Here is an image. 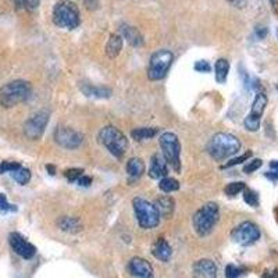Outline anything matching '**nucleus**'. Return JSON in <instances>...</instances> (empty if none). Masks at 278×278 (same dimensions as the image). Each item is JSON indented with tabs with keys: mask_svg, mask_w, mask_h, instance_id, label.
<instances>
[{
	"mask_svg": "<svg viewBox=\"0 0 278 278\" xmlns=\"http://www.w3.org/2000/svg\"><path fill=\"white\" fill-rule=\"evenodd\" d=\"M0 212H17V207L14 204H10L7 202V198H6L5 194H0Z\"/></svg>",
	"mask_w": 278,
	"mask_h": 278,
	"instance_id": "36",
	"label": "nucleus"
},
{
	"mask_svg": "<svg viewBox=\"0 0 278 278\" xmlns=\"http://www.w3.org/2000/svg\"><path fill=\"white\" fill-rule=\"evenodd\" d=\"M263 278H278V268L274 270H266L263 273Z\"/></svg>",
	"mask_w": 278,
	"mask_h": 278,
	"instance_id": "40",
	"label": "nucleus"
},
{
	"mask_svg": "<svg viewBox=\"0 0 278 278\" xmlns=\"http://www.w3.org/2000/svg\"><path fill=\"white\" fill-rule=\"evenodd\" d=\"M262 164H263V161H262L260 159L250 160L248 164H245V166H243V173H246V174L254 173L256 170H259L260 167H262Z\"/></svg>",
	"mask_w": 278,
	"mask_h": 278,
	"instance_id": "35",
	"label": "nucleus"
},
{
	"mask_svg": "<svg viewBox=\"0 0 278 278\" xmlns=\"http://www.w3.org/2000/svg\"><path fill=\"white\" fill-rule=\"evenodd\" d=\"M241 150V142L237 136L225 132H219L212 136L207 144L208 154L217 161H223Z\"/></svg>",
	"mask_w": 278,
	"mask_h": 278,
	"instance_id": "1",
	"label": "nucleus"
},
{
	"mask_svg": "<svg viewBox=\"0 0 278 278\" xmlns=\"http://www.w3.org/2000/svg\"><path fill=\"white\" fill-rule=\"evenodd\" d=\"M154 206H156V208H157L160 217H164V219H171L174 214V210H175V200H174L171 196L163 195V196H160V198L156 199Z\"/></svg>",
	"mask_w": 278,
	"mask_h": 278,
	"instance_id": "18",
	"label": "nucleus"
},
{
	"mask_svg": "<svg viewBox=\"0 0 278 278\" xmlns=\"http://www.w3.org/2000/svg\"><path fill=\"white\" fill-rule=\"evenodd\" d=\"M21 167L20 163L17 161H2L0 163V173H13L15 170H18Z\"/></svg>",
	"mask_w": 278,
	"mask_h": 278,
	"instance_id": "33",
	"label": "nucleus"
},
{
	"mask_svg": "<svg viewBox=\"0 0 278 278\" xmlns=\"http://www.w3.org/2000/svg\"><path fill=\"white\" fill-rule=\"evenodd\" d=\"M132 206H134L136 221L141 225V228L152 229L159 225L161 217H160L156 206L153 203H150L149 200L138 196V198H134V200H132Z\"/></svg>",
	"mask_w": 278,
	"mask_h": 278,
	"instance_id": "6",
	"label": "nucleus"
},
{
	"mask_svg": "<svg viewBox=\"0 0 278 278\" xmlns=\"http://www.w3.org/2000/svg\"><path fill=\"white\" fill-rule=\"evenodd\" d=\"M10 175L13 177V179H14L15 182H18L20 185H27L31 179V171L28 169L22 167V166H21L18 170H15V171L10 173Z\"/></svg>",
	"mask_w": 278,
	"mask_h": 278,
	"instance_id": "27",
	"label": "nucleus"
},
{
	"mask_svg": "<svg viewBox=\"0 0 278 278\" xmlns=\"http://www.w3.org/2000/svg\"><path fill=\"white\" fill-rule=\"evenodd\" d=\"M145 171V164L144 160L139 159V157H132V159L128 160V163H127V173L131 177H134V178H139Z\"/></svg>",
	"mask_w": 278,
	"mask_h": 278,
	"instance_id": "24",
	"label": "nucleus"
},
{
	"mask_svg": "<svg viewBox=\"0 0 278 278\" xmlns=\"http://www.w3.org/2000/svg\"><path fill=\"white\" fill-rule=\"evenodd\" d=\"M57 227L68 234H77L82 229V223L73 216H61L57 219Z\"/></svg>",
	"mask_w": 278,
	"mask_h": 278,
	"instance_id": "20",
	"label": "nucleus"
},
{
	"mask_svg": "<svg viewBox=\"0 0 278 278\" xmlns=\"http://www.w3.org/2000/svg\"><path fill=\"white\" fill-rule=\"evenodd\" d=\"M220 219V208L217 203L214 202H207L204 203L198 212L194 214L192 224H194L195 233L199 237H206L213 231L216 224L219 223Z\"/></svg>",
	"mask_w": 278,
	"mask_h": 278,
	"instance_id": "2",
	"label": "nucleus"
},
{
	"mask_svg": "<svg viewBox=\"0 0 278 278\" xmlns=\"http://www.w3.org/2000/svg\"><path fill=\"white\" fill-rule=\"evenodd\" d=\"M229 3L235 7H243V6L246 5V2L245 0H228Z\"/></svg>",
	"mask_w": 278,
	"mask_h": 278,
	"instance_id": "42",
	"label": "nucleus"
},
{
	"mask_svg": "<svg viewBox=\"0 0 278 278\" xmlns=\"http://www.w3.org/2000/svg\"><path fill=\"white\" fill-rule=\"evenodd\" d=\"M243 273H245V268L238 267L235 264H228L225 267V277L227 278H239Z\"/></svg>",
	"mask_w": 278,
	"mask_h": 278,
	"instance_id": "32",
	"label": "nucleus"
},
{
	"mask_svg": "<svg viewBox=\"0 0 278 278\" xmlns=\"http://www.w3.org/2000/svg\"><path fill=\"white\" fill-rule=\"evenodd\" d=\"M271 2V6H273V9H277L278 7V0H270Z\"/></svg>",
	"mask_w": 278,
	"mask_h": 278,
	"instance_id": "44",
	"label": "nucleus"
},
{
	"mask_svg": "<svg viewBox=\"0 0 278 278\" xmlns=\"http://www.w3.org/2000/svg\"><path fill=\"white\" fill-rule=\"evenodd\" d=\"M77 184L80 187H89L92 184V177L89 175H81L80 178L77 179Z\"/></svg>",
	"mask_w": 278,
	"mask_h": 278,
	"instance_id": "39",
	"label": "nucleus"
},
{
	"mask_svg": "<svg viewBox=\"0 0 278 278\" xmlns=\"http://www.w3.org/2000/svg\"><path fill=\"white\" fill-rule=\"evenodd\" d=\"M159 132V128H152V127H142V128H135L131 131V136L135 141H146V139L153 138L154 135Z\"/></svg>",
	"mask_w": 278,
	"mask_h": 278,
	"instance_id": "25",
	"label": "nucleus"
},
{
	"mask_svg": "<svg viewBox=\"0 0 278 278\" xmlns=\"http://www.w3.org/2000/svg\"><path fill=\"white\" fill-rule=\"evenodd\" d=\"M50 113L48 110H40L38 113H35L32 117L25 121L24 124V134L25 136L31 141H38L42 138V135L45 132L48 123H49Z\"/></svg>",
	"mask_w": 278,
	"mask_h": 278,
	"instance_id": "9",
	"label": "nucleus"
},
{
	"mask_svg": "<svg viewBox=\"0 0 278 278\" xmlns=\"http://www.w3.org/2000/svg\"><path fill=\"white\" fill-rule=\"evenodd\" d=\"M9 243H10L11 249L14 250L15 253L21 256L22 259L30 260L36 253V248L31 242H28L27 239L18 233H11L9 235Z\"/></svg>",
	"mask_w": 278,
	"mask_h": 278,
	"instance_id": "13",
	"label": "nucleus"
},
{
	"mask_svg": "<svg viewBox=\"0 0 278 278\" xmlns=\"http://www.w3.org/2000/svg\"><path fill=\"white\" fill-rule=\"evenodd\" d=\"M129 273L135 278H154L152 264L142 258H134L129 262Z\"/></svg>",
	"mask_w": 278,
	"mask_h": 278,
	"instance_id": "14",
	"label": "nucleus"
},
{
	"mask_svg": "<svg viewBox=\"0 0 278 278\" xmlns=\"http://www.w3.org/2000/svg\"><path fill=\"white\" fill-rule=\"evenodd\" d=\"M55 141L56 144L64 148V149H77L80 148L82 142H84V135L75 131V129L70 128V127H61L59 125L55 129Z\"/></svg>",
	"mask_w": 278,
	"mask_h": 278,
	"instance_id": "12",
	"label": "nucleus"
},
{
	"mask_svg": "<svg viewBox=\"0 0 278 278\" xmlns=\"http://www.w3.org/2000/svg\"><path fill=\"white\" fill-rule=\"evenodd\" d=\"M167 174H169V164L164 160L163 154L154 153L150 157L149 177L153 179H161L167 177Z\"/></svg>",
	"mask_w": 278,
	"mask_h": 278,
	"instance_id": "15",
	"label": "nucleus"
},
{
	"mask_svg": "<svg viewBox=\"0 0 278 278\" xmlns=\"http://www.w3.org/2000/svg\"><path fill=\"white\" fill-rule=\"evenodd\" d=\"M104 49H106V55L109 56L110 59H115L123 49V36L119 34L110 35Z\"/></svg>",
	"mask_w": 278,
	"mask_h": 278,
	"instance_id": "22",
	"label": "nucleus"
},
{
	"mask_svg": "<svg viewBox=\"0 0 278 278\" xmlns=\"http://www.w3.org/2000/svg\"><path fill=\"white\" fill-rule=\"evenodd\" d=\"M243 200H245L250 207H258L259 203H260V202H259V195L256 194L254 191H252V189L249 188L243 189Z\"/></svg>",
	"mask_w": 278,
	"mask_h": 278,
	"instance_id": "30",
	"label": "nucleus"
},
{
	"mask_svg": "<svg viewBox=\"0 0 278 278\" xmlns=\"http://www.w3.org/2000/svg\"><path fill=\"white\" fill-rule=\"evenodd\" d=\"M152 253L156 259H159L160 262H169L173 256V249L170 246V243L164 238H159L154 242L152 248Z\"/></svg>",
	"mask_w": 278,
	"mask_h": 278,
	"instance_id": "19",
	"label": "nucleus"
},
{
	"mask_svg": "<svg viewBox=\"0 0 278 278\" xmlns=\"http://www.w3.org/2000/svg\"><path fill=\"white\" fill-rule=\"evenodd\" d=\"M30 82L22 80L11 81L0 88V104L6 109H11L30 98Z\"/></svg>",
	"mask_w": 278,
	"mask_h": 278,
	"instance_id": "3",
	"label": "nucleus"
},
{
	"mask_svg": "<svg viewBox=\"0 0 278 278\" xmlns=\"http://www.w3.org/2000/svg\"><path fill=\"white\" fill-rule=\"evenodd\" d=\"M174 61V55L167 49H161L154 52L150 56L149 67H148V78L150 81L163 80L167 71L170 70Z\"/></svg>",
	"mask_w": 278,
	"mask_h": 278,
	"instance_id": "8",
	"label": "nucleus"
},
{
	"mask_svg": "<svg viewBox=\"0 0 278 278\" xmlns=\"http://www.w3.org/2000/svg\"><path fill=\"white\" fill-rule=\"evenodd\" d=\"M164 160L175 173H181V144L174 132H164L159 139Z\"/></svg>",
	"mask_w": 278,
	"mask_h": 278,
	"instance_id": "7",
	"label": "nucleus"
},
{
	"mask_svg": "<svg viewBox=\"0 0 278 278\" xmlns=\"http://www.w3.org/2000/svg\"><path fill=\"white\" fill-rule=\"evenodd\" d=\"M81 92L85 96H89V98H96V99H107L111 96V89L107 86H95L88 82H81L80 85Z\"/></svg>",
	"mask_w": 278,
	"mask_h": 278,
	"instance_id": "17",
	"label": "nucleus"
},
{
	"mask_svg": "<svg viewBox=\"0 0 278 278\" xmlns=\"http://www.w3.org/2000/svg\"><path fill=\"white\" fill-rule=\"evenodd\" d=\"M275 34H277V38H278V28H277V30H275Z\"/></svg>",
	"mask_w": 278,
	"mask_h": 278,
	"instance_id": "45",
	"label": "nucleus"
},
{
	"mask_svg": "<svg viewBox=\"0 0 278 278\" xmlns=\"http://www.w3.org/2000/svg\"><path fill=\"white\" fill-rule=\"evenodd\" d=\"M249 157H252V152L249 150L246 153H243L242 156H239V157H235V159H231L228 163H225L223 166V169H228V167H234V166H237V164H241L243 161H246Z\"/></svg>",
	"mask_w": 278,
	"mask_h": 278,
	"instance_id": "34",
	"label": "nucleus"
},
{
	"mask_svg": "<svg viewBox=\"0 0 278 278\" xmlns=\"http://www.w3.org/2000/svg\"><path fill=\"white\" fill-rule=\"evenodd\" d=\"M160 191H163L166 194H171V192H175L179 189V182L177 179L170 178V177H164V178L160 179L159 182Z\"/></svg>",
	"mask_w": 278,
	"mask_h": 278,
	"instance_id": "26",
	"label": "nucleus"
},
{
	"mask_svg": "<svg viewBox=\"0 0 278 278\" xmlns=\"http://www.w3.org/2000/svg\"><path fill=\"white\" fill-rule=\"evenodd\" d=\"M277 90H278V84H277Z\"/></svg>",
	"mask_w": 278,
	"mask_h": 278,
	"instance_id": "46",
	"label": "nucleus"
},
{
	"mask_svg": "<svg viewBox=\"0 0 278 278\" xmlns=\"http://www.w3.org/2000/svg\"><path fill=\"white\" fill-rule=\"evenodd\" d=\"M121 34H123L125 39L128 40L129 45L135 46V48L144 45V36L135 27H131V25L127 24L121 25Z\"/></svg>",
	"mask_w": 278,
	"mask_h": 278,
	"instance_id": "21",
	"label": "nucleus"
},
{
	"mask_svg": "<svg viewBox=\"0 0 278 278\" xmlns=\"http://www.w3.org/2000/svg\"><path fill=\"white\" fill-rule=\"evenodd\" d=\"M53 22L60 28L75 30L81 22L78 7L68 0H61L56 3L53 9Z\"/></svg>",
	"mask_w": 278,
	"mask_h": 278,
	"instance_id": "5",
	"label": "nucleus"
},
{
	"mask_svg": "<svg viewBox=\"0 0 278 278\" xmlns=\"http://www.w3.org/2000/svg\"><path fill=\"white\" fill-rule=\"evenodd\" d=\"M84 169H68L64 171V177L67 178L68 182L74 184L77 182V179L80 178L81 175H84Z\"/></svg>",
	"mask_w": 278,
	"mask_h": 278,
	"instance_id": "31",
	"label": "nucleus"
},
{
	"mask_svg": "<svg viewBox=\"0 0 278 278\" xmlns=\"http://www.w3.org/2000/svg\"><path fill=\"white\" fill-rule=\"evenodd\" d=\"M46 170L49 171L50 175H55L56 174V166H53V164H46Z\"/></svg>",
	"mask_w": 278,
	"mask_h": 278,
	"instance_id": "43",
	"label": "nucleus"
},
{
	"mask_svg": "<svg viewBox=\"0 0 278 278\" xmlns=\"http://www.w3.org/2000/svg\"><path fill=\"white\" fill-rule=\"evenodd\" d=\"M99 142L103 145L115 159H123L128 149V139L119 128L107 125L99 132Z\"/></svg>",
	"mask_w": 278,
	"mask_h": 278,
	"instance_id": "4",
	"label": "nucleus"
},
{
	"mask_svg": "<svg viewBox=\"0 0 278 278\" xmlns=\"http://www.w3.org/2000/svg\"><path fill=\"white\" fill-rule=\"evenodd\" d=\"M229 73V61L227 59H219L214 64V75L219 84H225Z\"/></svg>",
	"mask_w": 278,
	"mask_h": 278,
	"instance_id": "23",
	"label": "nucleus"
},
{
	"mask_svg": "<svg viewBox=\"0 0 278 278\" xmlns=\"http://www.w3.org/2000/svg\"><path fill=\"white\" fill-rule=\"evenodd\" d=\"M267 32L268 30L266 28V27H258V28H256V35H258L260 39H263L264 36L267 35Z\"/></svg>",
	"mask_w": 278,
	"mask_h": 278,
	"instance_id": "41",
	"label": "nucleus"
},
{
	"mask_svg": "<svg viewBox=\"0 0 278 278\" xmlns=\"http://www.w3.org/2000/svg\"><path fill=\"white\" fill-rule=\"evenodd\" d=\"M11 3H13L17 9H20V10L32 11L38 9L39 0H11Z\"/></svg>",
	"mask_w": 278,
	"mask_h": 278,
	"instance_id": "28",
	"label": "nucleus"
},
{
	"mask_svg": "<svg viewBox=\"0 0 278 278\" xmlns=\"http://www.w3.org/2000/svg\"><path fill=\"white\" fill-rule=\"evenodd\" d=\"M234 242H237L241 246H249L258 242L260 238V229L252 221H243L239 225H237L231 233Z\"/></svg>",
	"mask_w": 278,
	"mask_h": 278,
	"instance_id": "10",
	"label": "nucleus"
},
{
	"mask_svg": "<svg viewBox=\"0 0 278 278\" xmlns=\"http://www.w3.org/2000/svg\"><path fill=\"white\" fill-rule=\"evenodd\" d=\"M270 167H271V171L266 173V177L270 179H277L278 178V160H274L270 163Z\"/></svg>",
	"mask_w": 278,
	"mask_h": 278,
	"instance_id": "38",
	"label": "nucleus"
},
{
	"mask_svg": "<svg viewBox=\"0 0 278 278\" xmlns=\"http://www.w3.org/2000/svg\"><path fill=\"white\" fill-rule=\"evenodd\" d=\"M267 102V96L263 92H258V95H256V98L253 100V104H252L250 113H249L248 117L243 121V125H245V128L248 129V131L256 132L260 128V120L263 117Z\"/></svg>",
	"mask_w": 278,
	"mask_h": 278,
	"instance_id": "11",
	"label": "nucleus"
},
{
	"mask_svg": "<svg viewBox=\"0 0 278 278\" xmlns=\"http://www.w3.org/2000/svg\"><path fill=\"white\" fill-rule=\"evenodd\" d=\"M194 274L198 278H217V267L212 260L202 259L194 264Z\"/></svg>",
	"mask_w": 278,
	"mask_h": 278,
	"instance_id": "16",
	"label": "nucleus"
},
{
	"mask_svg": "<svg viewBox=\"0 0 278 278\" xmlns=\"http://www.w3.org/2000/svg\"><path fill=\"white\" fill-rule=\"evenodd\" d=\"M246 188V185L242 181H238V182H231L225 188H224V192L227 196H237L238 194L243 192V189Z\"/></svg>",
	"mask_w": 278,
	"mask_h": 278,
	"instance_id": "29",
	"label": "nucleus"
},
{
	"mask_svg": "<svg viewBox=\"0 0 278 278\" xmlns=\"http://www.w3.org/2000/svg\"><path fill=\"white\" fill-rule=\"evenodd\" d=\"M194 68L198 71V73H202V74H206V73H210L212 71V67L208 64V61L206 60H199L194 64Z\"/></svg>",
	"mask_w": 278,
	"mask_h": 278,
	"instance_id": "37",
	"label": "nucleus"
}]
</instances>
